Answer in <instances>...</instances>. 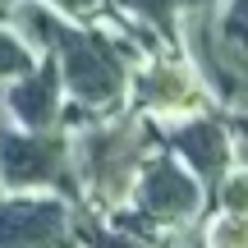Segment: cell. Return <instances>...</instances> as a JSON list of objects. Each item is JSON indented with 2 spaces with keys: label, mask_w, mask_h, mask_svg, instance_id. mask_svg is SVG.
<instances>
[{
  "label": "cell",
  "mask_w": 248,
  "mask_h": 248,
  "mask_svg": "<svg viewBox=\"0 0 248 248\" xmlns=\"http://www.w3.org/2000/svg\"><path fill=\"white\" fill-rule=\"evenodd\" d=\"M14 23L23 28L37 46L60 51V78L69 83V92L83 106H110L124 92V60H120V51L106 37L74 32V28H64L46 5H32V0L14 9Z\"/></svg>",
  "instance_id": "cell-1"
},
{
  "label": "cell",
  "mask_w": 248,
  "mask_h": 248,
  "mask_svg": "<svg viewBox=\"0 0 248 248\" xmlns=\"http://www.w3.org/2000/svg\"><path fill=\"white\" fill-rule=\"evenodd\" d=\"M142 129L129 120L120 124H101V129H88L78 138V147H74V156H78L83 166V179H88L92 198H101V202H120L124 193H129V175L133 166L142 161Z\"/></svg>",
  "instance_id": "cell-2"
},
{
  "label": "cell",
  "mask_w": 248,
  "mask_h": 248,
  "mask_svg": "<svg viewBox=\"0 0 248 248\" xmlns=\"http://www.w3.org/2000/svg\"><path fill=\"white\" fill-rule=\"evenodd\" d=\"M0 175L9 184H60L69 198L78 193L69 170V142L42 133H0Z\"/></svg>",
  "instance_id": "cell-3"
},
{
  "label": "cell",
  "mask_w": 248,
  "mask_h": 248,
  "mask_svg": "<svg viewBox=\"0 0 248 248\" xmlns=\"http://www.w3.org/2000/svg\"><path fill=\"white\" fill-rule=\"evenodd\" d=\"M0 248H74L64 202H55V198L0 202Z\"/></svg>",
  "instance_id": "cell-4"
},
{
  "label": "cell",
  "mask_w": 248,
  "mask_h": 248,
  "mask_svg": "<svg viewBox=\"0 0 248 248\" xmlns=\"http://www.w3.org/2000/svg\"><path fill=\"white\" fill-rule=\"evenodd\" d=\"M138 207L142 216H156V221H184L202 207V188L193 184L184 166H175L170 156H156L138 179Z\"/></svg>",
  "instance_id": "cell-5"
},
{
  "label": "cell",
  "mask_w": 248,
  "mask_h": 248,
  "mask_svg": "<svg viewBox=\"0 0 248 248\" xmlns=\"http://www.w3.org/2000/svg\"><path fill=\"white\" fill-rule=\"evenodd\" d=\"M9 110H14L18 124L32 129V133L51 129L55 115H60V74H55V64L23 74V78L14 83V92H9Z\"/></svg>",
  "instance_id": "cell-6"
},
{
  "label": "cell",
  "mask_w": 248,
  "mask_h": 248,
  "mask_svg": "<svg viewBox=\"0 0 248 248\" xmlns=\"http://www.w3.org/2000/svg\"><path fill=\"white\" fill-rule=\"evenodd\" d=\"M170 147H175L202 179H221L225 161H230V138H225V129L216 120H193L188 129H179L175 138H170Z\"/></svg>",
  "instance_id": "cell-7"
},
{
  "label": "cell",
  "mask_w": 248,
  "mask_h": 248,
  "mask_svg": "<svg viewBox=\"0 0 248 248\" xmlns=\"http://www.w3.org/2000/svg\"><path fill=\"white\" fill-rule=\"evenodd\" d=\"M138 92H142V101L152 110H193L202 101L198 78L188 69H179V64H156L152 74H142Z\"/></svg>",
  "instance_id": "cell-8"
},
{
  "label": "cell",
  "mask_w": 248,
  "mask_h": 248,
  "mask_svg": "<svg viewBox=\"0 0 248 248\" xmlns=\"http://www.w3.org/2000/svg\"><path fill=\"white\" fill-rule=\"evenodd\" d=\"M207 248H248V216L244 212H225L207 230Z\"/></svg>",
  "instance_id": "cell-9"
},
{
  "label": "cell",
  "mask_w": 248,
  "mask_h": 248,
  "mask_svg": "<svg viewBox=\"0 0 248 248\" xmlns=\"http://www.w3.org/2000/svg\"><path fill=\"white\" fill-rule=\"evenodd\" d=\"M23 74H32V55H28V46L18 42V37L0 32V78H23Z\"/></svg>",
  "instance_id": "cell-10"
},
{
  "label": "cell",
  "mask_w": 248,
  "mask_h": 248,
  "mask_svg": "<svg viewBox=\"0 0 248 248\" xmlns=\"http://www.w3.org/2000/svg\"><path fill=\"white\" fill-rule=\"evenodd\" d=\"M120 5H124V9H133V14H142L147 23H156V28H166V32H170L179 0H120Z\"/></svg>",
  "instance_id": "cell-11"
},
{
  "label": "cell",
  "mask_w": 248,
  "mask_h": 248,
  "mask_svg": "<svg viewBox=\"0 0 248 248\" xmlns=\"http://www.w3.org/2000/svg\"><path fill=\"white\" fill-rule=\"evenodd\" d=\"M78 234L88 239V248H142L138 239H129V234H110V230H101L97 221H78Z\"/></svg>",
  "instance_id": "cell-12"
},
{
  "label": "cell",
  "mask_w": 248,
  "mask_h": 248,
  "mask_svg": "<svg viewBox=\"0 0 248 248\" xmlns=\"http://www.w3.org/2000/svg\"><path fill=\"white\" fill-rule=\"evenodd\" d=\"M221 202H225V212H244L248 216V170H244V175H234V179H225Z\"/></svg>",
  "instance_id": "cell-13"
},
{
  "label": "cell",
  "mask_w": 248,
  "mask_h": 248,
  "mask_svg": "<svg viewBox=\"0 0 248 248\" xmlns=\"http://www.w3.org/2000/svg\"><path fill=\"white\" fill-rule=\"evenodd\" d=\"M225 42H248V0H234L230 18H225Z\"/></svg>",
  "instance_id": "cell-14"
},
{
  "label": "cell",
  "mask_w": 248,
  "mask_h": 248,
  "mask_svg": "<svg viewBox=\"0 0 248 248\" xmlns=\"http://www.w3.org/2000/svg\"><path fill=\"white\" fill-rule=\"evenodd\" d=\"M55 5H60V9H69V14H92L101 0H55Z\"/></svg>",
  "instance_id": "cell-15"
}]
</instances>
